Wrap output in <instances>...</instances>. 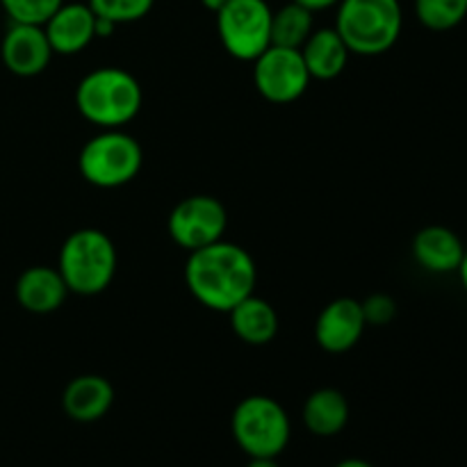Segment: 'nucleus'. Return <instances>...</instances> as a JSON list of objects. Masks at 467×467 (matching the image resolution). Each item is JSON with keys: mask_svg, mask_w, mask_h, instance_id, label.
I'll return each instance as SVG.
<instances>
[{"mask_svg": "<svg viewBox=\"0 0 467 467\" xmlns=\"http://www.w3.org/2000/svg\"><path fill=\"white\" fill-rule=\"evenodd\" d=\"M57 269L68 292L80 296L100 295L108 290L117 272L114 242L99 228H80L64 240Z\"/></svg>", "mask_w": 467, "mask_h": 467, "instance_id": "4", "label": "nucleus"}, {"mask_svg": "<svg viewBox=\"0 0 467 467\" xmlns=\"http://www.w3.org/2000/svg\"><path fill=\"white\" fill-rule=\"evenodd\" d=\"M114 404L112 383L99 374H82L67 383L62 392V409L71 420L82 424L99 422Z\"/></svg>", "mask_w": 467, "mask_h": 467, "instance_id": "14", "label": "nucleus"}, {"mask_svg": "<svg viewBox=\"0 0 467 467\" xmlns=\"http://www.w3.org/2000/svg\"><path fill=\"white\" fill-rule=\"evenodd\" d=\"M53 55L44 26L12 23L0 44L5 68L18 78H35L44 73Z\"/></svg>", "mask_w": 467, "mask_h": 467, "instance_id": "10", "label": "nucleus"}, {"mask_svg": "<svg viewBox=\"0 0 467 467\" xmlns=\"http://www.w3.org/2000/svg\"><path fill=\"white\" fill-rule=\"evenodd\" d=\"M415 16L433 32L454 30L465 21L467 0H415Z\"/></svg>", "mask_w": 467, "mask_h": 467, "instance_id": "20", "label": "nucleus"}, {"mask_svg": "<svg viewBox=\"0 0 467 467\" xmlns=\"http://www.w3.org/2000/svg\"><path fill=\"white\" fill-rule=\"evenodd\" d=\"M299 50L310 78H315V80H333V78L340 76L351 55L336 27L313 30V35L306 39V44Z\"/></svg>", "mask_w": 467, "mask_h": 467, "instance_id": "16", "label": "nucleus"}, {"mask_svg": "<svg viewBox=\"0 0 467 467\" xmlns=\"http://www.w3.org/2000/svg\"><path fill=\"white\" fill-rule=\"evenodd\" d=\"M226 3H228V0H201V5H203V7L208 9V12H213V14H217L219 9H222Z\"/></svg>", "mask_w": 467, "mask_h": 467, "instance_id": "27", "label": "nucleus"}, {"mask_svg": "<svg viewBox=\"0 0 467 467\" xmlns=\"http://www.w3.org/2000/svg\"><path fill=\"white\" fill-rule=\"evenodd\" d=\"M295 3H299L301 7L310 9V12H319V9H328L333 7V5H337L340 0H295Z\"/></svg>", "mask_w": 467, "mask_h": 467, "instance_id": "24", "label": "nucleus"}, {"mask_svg": "<svg viewBox=\"0 0 467 467\" xmlns=\"http://www.w3.org/2000/svg\"><path fill=\"white\" fill-rule=\"evenodd\" d=\"M258 269L240 244L214 242L190 251L185 263V283L199 304L217 313H231L240 301L254 295Z\"/></svg>", "mask_w": 467, "mask_h": 467, "instance_id": "1", "label": "nucleus"}, {"mask_svg": "<svg viewBox=\"0 0 467 467\" xmlns=\"http://www.w3.org/2000/svg\"><path fill=\"white\" fill-rule=\"evenodd\" d=\"M465 255V244L447 226H424L413 237V258L415 263L429 274H454L459 272L461 260Z\"/></svg>", "mask_w": 467, "mask_h": 467, "instance_id": "13", "label": "nucleus"}, {"mask_svg": "<svg viewBox=\"0 0 467 467\" xmlns=\"http://www.w3.org/2000/svg\"><path fill=\"white\" fill-rule=\"evenodd\" d=\"M144 91L130 71L100 67L87 73L76 89V108L94 126L109 130L130 123L140 114Z\"/></svg>", "mask_w": 467, "mask_h": 467, "instance_id": "2", "label": "nucleus"}, {"mask_svg": "<svg viewBox=\"0 0 467 467\" xmlns=\"http://www.w3.org/2000/svg\"><path fill=\"white\" fill-rule=\"evenodd\" d=\"M231 328L242 342L254 347L269 345L278 333V315L269 301L251 295L231 310Z\"/></svg>", "mask_w": 467, "mask_h": 467, "instance_id": "17", "label": "nucleus"}, {"mask_svg": "<svg viewBox=\"0 0 467 467\" xmlns=\"http://www.w3.org/2000/svg\"><path fill=\"white\" fill-rule=\"evenodd\" d=\"M231 431L249 459H278L290 445L292 424L276 400L251 395L233 410Z\"/></svg>", "mask_w": 467, "mask_h": 467, "instance_id": "5", "label": "nucleus"}, {"mask_svg": "<svg viewBox=\"0 0 467 467\" xmlns=\"http://www.w3.org/2000/svg\"><path fill=\"white\" fill-rule=\"evenodd\" d=\"M144 164L140 141L119 128L99 132L82 146L78 155L80 176L89 185L114 190L130 182Z\"/></svg>", "mask_w": 467, "mask_h": 467, "instance_id": "6", "label": "nucleus"}, {"mask_svg": "<svg viewBox=\"0 0 467 467\" xmlns=\"http://www.w3.org/2000/svg\"><path fill=\"white\" fill-rule=\"evenodd\" d=\"M301 418L313 436H337L349 422V401L336 388H319L306 400Z\"/></svg>", "mask_w": 467, "mask_h": 467, "instance_id": "18", "label": "nucleus"}, {"mask_svg": "<svg viewBox=\"0 0 467 467\" xmlns=\"http://www.w3.org/2000/svg\"><path fill=\"white\" fill-rule=\"evenodd\" d=\"M44 30L55 55H78L96 39V14L87 3H64Z\"/></svg>", "mask_w": 467, "mask_h": 467, "instance_id": "12", "label": "nucleus"}, {"mask_svg": "<svg viewBox=\"0 0 467 467\" xmlns=\"http://www.w3.org/2000/svg\"><path fill=\"white\" fill-rule=\"evenodd\" d=\"M360 308H363L368 327H386L395 319L397 301L388 295H372L360 301Z\"/></svg>", "mask_w": 467, "mask_h": 467, "instance_id": "23", "label": "nucleus"}, {"mask_svg": "<svg viewBox=\"0 0 467 467\" xmlns=\"http://www.w3.org/2000/svg\"><path fill=\"white\" fill-rule=\"evenodd\" d=\"M313 30V12L295 0L272 12V46L299 50Z\"/></svg>", "mask_w": 467, "mask_h": 467, "instance_id": "19", "label": "nucleus"}, {"mask_svg": "<svg viewBox=\"0 0 467 467\" xmlns=\"http://www.w3.org/2000/svg\"><path fill=\"white\" fill-rule=\"evenodd\" d=\"M404 12L400 0H340L336 30L349 53L377 57L400 41Z\"/></svg>", "mask_w": 467, "mask_h": 467, "instance_id": "3", "label": "nucleus"}, {"mask_svg": "<svg viewBox=\"0 0 467 467\" xmlns=\"http://www.w3.org/2000/svg\"><path fill=\"white\" fill-rule=\"evenodd\" d=\"M365 328H368V322H365L360 301L342 296V299L331 301L319 313L315 322V340L328 354H345L358 345Z\"/></svg>", "mask_w": 467, "mask_h": 467, "instance_id": "11", "label": "nucleus"}, {"mask_svg": "<svg viewBox=\"0 0 467 467\" xmlns=\"http://www.w3.org/2000/svg\"><path fill=\"white\" fill-rule=\"evenodd\" d=\"M272 12L267 0H228L214 16L222 46L231 57L254 62L272 46Z\"/></svg>", "mask_w": 467, "mask_h": 467, "instance_id": "7", "label": "nucleus"}, {"mask_svg": "<svg viewBox=\"0 0 467 467\" xmlns=\"http://www.w3.org/2000/svg\"><path fill=\"white\" fill-rule=\"evenodd\" d=\"M114 27H117V23L96 16V36H109L114 32Z\"/></svg>", "mask_w": 467, "mask_h": 467, "instance_id": "25", "label": "nucleus"}, {"mask_svg": "<svg viewBox=\"0 0 467 467\" xmlns=\"http://www.w3.org/2000/svg\"><path fill=\"white\" fill-rule=\"evenodd\" d=\"M310 80L313 78L296 48L269 46L254 59V85L269 103H295L306 94Z\"/></svg>", "mask_w": 467, "mask_h": 467, "instance_id": "8", "label": "nucleus"}, {"mask_svg": "<svg viewBox=\"0 0 467 467\" xmlns=\"http://www.w3.org/2000/svg\"><path fill=\"white\" fill-rule=\"evenodd\" d=\"M0 14H3V9H0Z\"/></svg>", "mask_w": 467, "mask_h": 467, "instance_id": "30", "label": "nucleus"}, {"mask_svg": "<svg viewBox=\"0 0 467 467\" xmlns=\"http://www.w3.org/2000/svg\"><path fill=\"white\" fill-rule=\"evenodd\" d=\"M246 467H281L276 463V459H251Z\"/></svg>", "mask_w": 467, "mask_h": 467, "instance_id": "28", "label": "nucleus"}, {"mask_svg": "<svg viewBox=\"0 0 467 467\" xmlns=\"http://www.w3.org/2000/svg\"><path fill=\"white\" fill-rule=\"evenodd\" d=\"M14 292H16V301L23 310L35 315H48L64 304L68 287L57 267L36 265L18 276Z\"/></svg>", "mask_w": 467, "mask_h": 467, "instance_id": "15", "label": "nucleus"}, {"mask_svg": "<svg viewBox=\"0 0 467 467\" xmlns=\"http://www.w3.org/2000/svg\"><path fill=\"white\" fill-rule=\"evenodd\" d=\"M62 5L64 0H0V9L9 21L30 26H44Z\"/></svg>", "mask_w": 467, "mask_h": 467, "instance_id": "21", "label": "nucleus"}, {"mask_svg": "<svg viewBox=\"0 0 467 467\" xmlns=\"http://www.w3.org/2000/svg\"><path fill=\"white\" fill-rule=\"evenodd\" d=\"M459 276H461V283H463V287H465V292H467V246H465V255H463V260H461Z\"/></svg>", "mask_w": 467, "mask_h": 467, "instance_id": "29", "label": "nucleus"}, {"mask_svg": "<svg viewBox=\"0 0 467 467\" xmlns=\"http://www.w3.org/2000/svg\"><path fill=\"white\" fill-rule=\"evenodd\" d=\"M155 0H89V7L96 16L108 18L112 23H135L153 9Z\"/></svg>", "mask_w": 467, "mask_h": 467, "instance_id": "22", "label": "nucleus"}, {"mask_svg": "<svg viewBox=\"0 0 467 467\" xmlns=\"http://www.w3.org/2000/svg\"><path fill=\"white\" fill-rule=\"evenodd\" d=\"M226 226V208L222 201L208 194H194L182 199L171 210L167 222L169 237L187 251L203 249V246L223 240Z\"/></svg>", "mask_w": 467, "mask_h": 467, "instance_id": "9", "label": "nucleus"}, {"mask_svg": "<svg viewBox=\"0 0 467 467\" xmlns=\"http://www.w3.org/2000/svg\"><path fill=\"white\" fill-rule=\"evenodd\" d=\"M336 467H374L369 461H363V459H345L340 461Z\"/></svg>", "mask_w": 467, "mask_h": 467, "instance_id": "26", "label": "nucleus"}]
</instances>
